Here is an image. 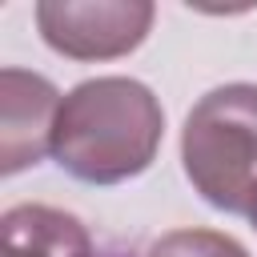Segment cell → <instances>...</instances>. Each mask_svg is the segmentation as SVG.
<instances>
[{"mask_svg": "<svg viewBox=\"0 0 257 257\" xmlns=\"http://www.w3.org/2000/svg\"><path fill=\"white\" fill-rule=\"evenodd\" d=\"M4 257H96V245L80 217L56 205H12L0 217Z\"/></svg>", "mask_w": 257, "mask_h": 257, "instance_id": "5b68a950", "label": "cell"}, {"mask_svg": "<svg viewBox=\"0 0 257 257\" xmlns=\"http://www.w3.org/2000/svg\"><path fill=\"white\" fill-rule=\"evenodd\" d=\"M141 257H249V249L217 229H173L149 241Z\"/></svg>", "mask_w": 257, "mask_h": 257, "instance_id": "8992f818", "label": "cell"}, {"mask_svg": "<svg viewBox=\"0 0 257 257\" xmlns=\"http://www.w3.org/2000/svg\"><path fill=\"white\" fill-rule=\"evenodd\" d=\"M161 137L165 112L149 84L133 76H92L64 96L52 157L84 185H120L153 165Z\"/></svg>", "mask_w": 257, "mask_h": 257, "instance_id": "6da1fadb", "label": "cell"}, {"mask_svg": "<svg viewBox=\"0 0 257 257\" xmlns=\"http://www.w3.org/2000/svg\"><path fill=\"white\" fill-rule=\"evenodd\" d=\"M104 257H124V253H104Z\"/></svg>", "mask_w": 257, "mask_h": 257, "instance_id": "ba28073f", "label": "cell"}, {"mask_svg": "<svg viewBox=\"0 0 257 257\" xmlns=\"http://www.w3.org/2000/svg\"><path fill=\"white\" fill-rule=\"evenodd\" d=\"M181 161L213 209L249 217L257 197V84L209 88L185 116Z\"/></svg>", "mask_w": 257, "mask_h": 257, "instance_id": "7a4b0ae2", "label": "cell"}, {"mask_svg": "<svg viewBox=\"0 0 257 257\" xmlns=\"http://www.w3.org/2000/svg\"><path fill=\"white\" fill-rule=\"evenodd\" d=\"M157 8L149 0H44L36 28L68 60H116L145 44Z\"/></svg>", "mask_w": 257, "mask_h": 257, "instance_id": "3957f363", "label": "cell"}, {"mask_svg": "<svg viewBox=\"0 0 257 257\" xmlns=\"http://www.w3.org/2000/svg\"><path fill=\"white\" fill-rule=\"evenodd\" d=\"M249 221H253V229H257V197H253V205H249Z\"/></svg>", "mask_w": 257, "mask_h": 257, "instance_id": "52a82bcc", "label": "cell"}, {"mask_svg": "<svg viewBox=\"0 0 257 257\" xmlns=\"http://www.w3.org/2000/svg\"><path fill=\"white\" fill-rule=\"evenodd\" d=\"M60 104L64 96L56 92L48 76L24 72V68L0 72V173L4 177L52 153Z\"/></svg>", "mask_w": 257, "mask_h": 257, "instance_id": "277c9868", "label": "cell"}]
</instances>
